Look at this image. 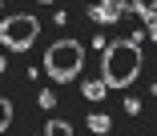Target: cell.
Listing matches in <instances>:
<instances>
[{
  "instance_id": "obj_1",
  "label": "cell",
  "mask_w": 157,
  "mask_h": 136,
  "mask_svg": "<svg viewBox=\"0 0 157 136\" xmlns=\"http://www.w3.org/2000/svg\"><path fill=\"white\" fill-rule=\"evenodd\" d=\"M141 64H145V56H141V44L133 36L105 44V56H101V80H105V88H117V92L129 88L141 76Z\"/></svg>"
},
{
  "instance_id": "obj_2",
  "label": "cell",
  "mask_w": 157,
  "mask_h": 136,
  "mask_svg": "<svg viewBox=\"0 0 157 136\" xmlns=\"http://www.w3.org/2000/svg\"><path fill=\"white\" fill-rule=\"evenodd\" d=\"M81 64H85V44L73 40V36H60L44 48V72L56 80V84H65V80H77L81 76Z\"/></svg>"
},
{
  "instance_id": "obj_3",
  "label": "cell",
  "mask_w": 157,
  "mask_h": 136,
  "mask_svg": "<svg viewBox=\"0 0 157 136\" xmlns=\"http://www.w3.org/2000/svg\"><path fill=\"white\" fill-rule=\"evenodd\" d=\"M36 40H40V20L33 12H16L0 20V44L8 52H28Z\"/></svg>"
},
{
  "instance_id": "obj_4",
  "label": "cell",
  "mask_w": 157,
  "mask_h": 136,
  "mask_svg": "<svg viewBox=\"0 0 157 136\" xmlns=\"http://www.w3.org/2000/svg\"><path fill=\"white\" fill-rule=\"evenodd\" d=\"M89 16L97 20V24H117L125 12H121V8H113V4H105V0H93V4H89Z\"/></svg>"
},
{
  "instance_id": "obj_5",
  "label": "cell",
  "mask_w": 157,
  "mask_h": 136,
  "mask_svg": "<svg viewBox=\"0 0 157 136\" xmlns=\"http://www.w3.org/2000/svg\"><path fill=\"white\" fill-rule=\"evenodd\" d=\"M81 92H85V100H89V104H101V100H105V80H85L81 84Z\"/></svg>"
},
{
  "instance_id": "obj_6",
  "label": "cell",
  "mask_w": 157,
  "mask_h": 136,
  "mask_svg": "<svg viewBox=\"0 0 157 136\" xmlns=\"http://www.w3.org/2000/svg\"><path fill=\"white\" fill-rule=\"evenodd\" d=\"M109 128H113V120L105 112H89V136H105Z\"/></svg>"
},
{
  "instance_id": "obj_7",
  "label": "cell",
  "mask_w": 157,
  "mask_h": 136,
  "mask_svg": "<svg viewBox=\"0 0 157 136\" xmlns=\"http://www.w3.org/2000/svg\"><path fill=\"white\" fill-rule=\"evenodd\" d=\"M44 136H73V124H69V120H56V116H52V120L44 124Z\"/></svg>"
},
{
  "instance_id": "obj_8",
  "label": "cell",
  "mask_w": 157,
  "mask_h": 136,
  "mask_svg": "<svg viewBox=\"0 0 157 136\" xmlns=\"http://www.w3.org/2000/svg\"><path fill=\"white\" fill-rule=\"evenodd\" d=\"M8 124H12V100L0 96V132H8Z\"/></svg>"
},
{
  "instance_id": "obj_9",
  "label": "cell",
  "mask_w": 157,
  "mask_h": 136,
  "mask_svg": "<svg viewBox=\"0 0 157 136\" xmlns=\"http://www.w3.org/2000/svg\"><path fill=\"white\" fill-rule=\"evenodd\" d=\"M129 4H133L141 16H153V12H157V0H129Z\"/></svg>"
},
{
  "instance_id": "obj_10",
  "label": "cell",
  "mask_w": 157,
  "mask_h": 136,
  "mask_svg": "<svg viewBox=\"0 0 157 136\" xmlns=\"http://www.w3.org/2000/svg\"><path fill=\"white\" fill-rule=\"evenodd\" d=\"M36 100H40V108H56V92H52V88H44Z\"/></svg>"
},
{
  "instance_id": "obj_11",
  "label": "cell",
  "mask_w": 157,
  "mask_h": 136,
  "mask_svg": "<svg viewBox=\"0 0 157 136\" xmlns=\"http://www.w3.org/2000/svg\"><path fill=\"white\" fill-rule=\"evenodd\" d=\"M125 112H129V116H137V112H141V100H133V96H129V100H125Z\"/></svg>"
},
{
  "instance_id": "obj_12",
  "label": "cell",
  "mask_w": 157,
  "mask_h": 136,
  "mask_svg": "<svg viewBox=\"0 0 157 136\" xmlns=\"http://www.w3.org/2000/svg\"><path fill=\"white\" fill-rule=\"evenodd\" d=\"M105 4H113V8H121V12H129V8H133L129 0H105Z\"/></svg>"
},
{
  "instance_id": "obj_13",
  "label": "cell",
  "mask_w": 157,
  "mask_h": 136,
  "mask_svg": "<svg viewBox=\"0 0 157 136\" xmlns=\"http://www.w3.org/2000/svg\"><path fill=\"white\" fill-rule=\"evenodd\" d=\"M145 20H149V36L157 40V12H153V16H145Z\"/></svg>"
},
{
  "instance_id": "obj_14",
  "label": "cell",
  "mask_w": 157,
  "mask_h": 136,
  "mask_svg": "<svg viewBox=\"0 0 157 136\" xmlns=\"http://www.w3.org/2000/svg\"><path fill=\"white\" fill-rule=\"evenodd\" d=\"M4 68H8V60H4V56H0V72H4Z\"/></svg>"
},
{
  "instance_id": "obj_15",
  "label": "cell",
  "mask_w": 157,
  "mask_h": 136,
  "mask_svg": "<svg viewBox=\"0 0 157 136\" xmlns=\"http://www.w3.org/2000/svg\"><path fill=\"white\" fill-rule=\"evenodd\" d=\"M36 4H52V0H36Z\"/></svg>"
},
{
  "instance_id": "obj_16",
  "label": "cell",
  "mask_w": 157,
  "mask_h": 136,
  "mask_svg": "<svg viewBox=\"0 0 157 136\" xmlns=\"http://www.w3.org/2000/svg\"><path fill=\"white\" fill-rule=\"evenodd\" d=\"M0 8H4V0H0Z\"/></svg>"
},
{
  "instance_id": "obj_17",
  "label": "cell",
  "mask_w": 157,
  "mask_h": 136,
  "mask_svg": "<svg viewBox=\"0 0 157 136\" xmlns=\"http://www.w3.org/2000/svg\"><path fill=\"white\" fill-rule=\"evenodd\" d=\"M105 136H113V132H105Z\"/></svg>"
}]
</instances>
